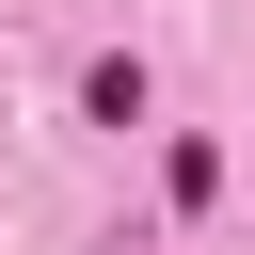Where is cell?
Instances as JSON below:
<instances>
[{
  "mask_svg": "<svg viewBox=\"0 0 255 255\" xmlns=\"http://www.w3.org/2000/svg\"><path fill=\"white\" fill-rule=\"evenodd\" d=\"M80 112H96V128H143V64H128V48H112V64H80Z\"/></svg>",
  "mask_w": 255,
  "mask_h": 255,
  "instance_id": "6da1fadb",
  "label": "cell"
}]
</instances>
